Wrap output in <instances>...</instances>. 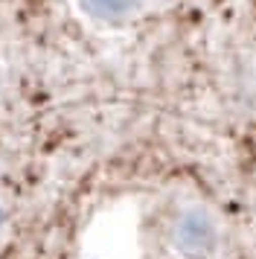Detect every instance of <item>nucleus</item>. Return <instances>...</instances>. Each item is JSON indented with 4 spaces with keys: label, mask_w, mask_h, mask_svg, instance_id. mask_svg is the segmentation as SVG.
<instances>
[{
    "label": "nucleus",
    "mask_w": 256,
    "mask_h": 259,
    "mask_svg": "<svg viewBox=\"0 0 256 259\" xmlns=\"http://www.w3.org/2000/svg\"><path fill=\"white\" fill-rule=\"evenodd\" d=\"M169 247L181 259H216L221 250V219L207 204H184L169 224Z\"/></svg>",
    "instance_id": "f257e3e1"
},
{
    "label": "nucleus",
    "mask_w": 256,
    "mask_h": 259,
    "mask_svg": "<svg viewBox=\"0 0 256 259\" xmlns=\"http://www.w3.org/2000/svg\"><path fill=\"white\" fill-rule=\"evenodd\" d=\"M163 0H67L73 18L93 32H125L160 9Z\"/></svg>",
    "instance_id": "f03ea898"
}]
</instances>
